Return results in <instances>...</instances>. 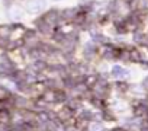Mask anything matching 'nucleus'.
Masks as SVG:
<instances>
[{
    "instance_id": "obj_1",
    "label": "nucleus",
    "mask_w": 148,
    "mask_h": 131,
    "mask_svg": "<svg viewBox=\"0 0 148 131\" xmlns=\"http://www.w3.org/2000/svg\"><path fill=\"white\" fill-rule=\"evenodd\" d=\"M45 6H47L45 0H29L26 3V10L29 13H39L45 9Z\"/></svg>"
},
{
    "instance_id": "obj_2",
    "label": "nucleus",
    "mask_w": 148,
    "mask_h": 131,
    "mask_svg": "<svg viewBox=\"0 0 148 131\" xmlns=\"http://www.w3.org/2000/svg\"><path fill=\"white\" fill-rule=\"evenodd\" d=\"M110 76L113 79H116V80L126 79V77H129V70L123 69L122 66H119V64H116V66H113V67L110 69Z\"/></svg>"
},
{
    "instance_id": "obj_3",
    "label": "nucleus",
    "mask_w": 148,
    "mask_h": 131,
    "mask_svg": "<svg viewBox=\"0 0 148 131\" xmlns=\"http://www.w3.org/2000/svg\"><path fill=\"white\" fill-rule=\"evenodd\" d=\"M96 52H97V45H96V42L89 41V42L84 44V47H83V55H84L86 58H92Z\"/></svg>"
},
{
    "instance_id": "obj_4",
    "label": "nucleus",
    "mask_w": 148,
    "mask_h": 131,
    "mask_svg": "<svg viewBox=\"0 0 148 131\" xmlns=\"http://www.w3.org/2000/svg\"><path fill=\"white\" fill-rule=\"evenodd\" d=\"M89 131H105V125L102 122H99V121H95V122L90 124Z\"/></svg>"
},
{
    "instance_id": "obj_5",
    "label": "nucleus",
    "mask_w": 148,
    "mask_h": 131,
    "mask_svg": "<svg viewBox=\"0 0 148 131\" xmlns=\"http://www.w3.org/2000/svg\"><path fill=\"white\" fill-rule=\"evenodd\" d=\"M10 16H12V19H21L22 18V10L21 9H12Z\"/></svg>"
},
{
    "instance_id": "obj_6",
    "label": "nucleus",
    "mask_w": 148,
    "mask_h": 131,
    "mask_svg": "<svg viewBox=\"0 0 148 131\" xmlns=\"http://www.w3.org/2000/svg\"><path fill=\"white\" fill-rule=\"evenodd\" d=\"M112 131H126L125 128H122V127H118V128H113Z\"/></svg>"
},
{
    "instance_id": "obj_7",
    "label": "nucleus",
    "mask_w": 148,
    "mask_h": 131,
    "mask_svg": "<svg viewBox=\"0 0 148 131\" xmlns=\"http://www.w3.org/2000/svg\"><path fill=\"white\" fill-rule=\"evenodd\" d=\"M54 2H60V0H54Z\"/></svg>"
},
{
    "instance_id": "obj_8",
    "label": "nucleus",
    "mask_w": 148,
    "mask_h": 131,
    "mask_svg": "<svg viewBox=\"0 0 148 131\" xmlns=\"http://www.w3.org/2000/svg\"><path fill=\"white\" fill-rule=\"evenodd\" d=\"M116 2H118V0H116Z\"/></svg>"
}]
</instances>
